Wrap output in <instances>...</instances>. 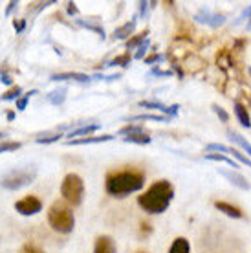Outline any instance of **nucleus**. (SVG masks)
Instances as JSON below:
<instances>
[{
	"label": "nucleus",
	"mask_w": 251,
	"mask_h": 253,
	"mask_svg": "<svg viewBox=\"0 0 251 253\" xmlns=\"http://www.w3.org/2000/svg\"><path fill=\"white\" fill-rule=\"evenodd\" d=\"M172 198H174L172 184L169 180H158L145 191L143 195L138 196V204L149 215H160V213H165L169 209Z\"/></svg>",
	"instance_id": "obj_1"
},
{
	"label": "nucleus",
	"mask_w": 251,
	"mask_h": 253,
	"mask_svg": "<svg viewBox=\"0 0 251 253\" xmlns=\"http://www.w3.org/2000/svg\"><path fill=\"white\" fill-rule=\"evenodd\" d=\"M136 30V20H128L126 24L120 26L116 32H114V39H128Z\"/></svg>",
	"instance_id": "obj_16"
},
{
	"label": "nucleus",
	"mask_w": 251,
	"mask_h": 253,
	"mask_svg": "<svg viewBox=\"0 0 251 253\" xmlns=\"http://www.w3.org/2000/svg\"><path fill=\"white\" fill-rule=\"evenodd\" d=\"M139 107L145 108H154V110H160L162 114H165L167 118H172V116L178 114V105H172V107H165L164 103L160 101H139Z\"/></svg>",
	"instance_id": "obj_9"
},
{
	"label": "nucleus",
	"mask_w": 251,
	"mask_h": 253,
	"mask_svg": "<svg viewBox=\"0 0 251 253\" xmlns=\"http://www.w3.org/2000/svg\"><path fill=\"white\" fill-rule=\"evenodd\" d=\"M20 94H22V88L20 86H13V88H9L7 92H4V94L0 95V99L2 101H17L20 97Z\"/></svg>",
	"instance_id": "obj_22"
},
{
	"label": "nucleus",
	"mask_w": 251,
	"mask_h": 253,
	"mask_svg": "<svg viewBox=\"0 0 251 253\" xmlns=\"http://www.w3.org/2000/svg\"><path fill=\"white\" fill-rule=\"evenodd\" d=\"M213 110H214V114L218 116V118L224 121V123H227V121H229V114H227L224 108H220L218 105H213Z\"/></svg>",
	"instance_id": "obj_30"
},
{
	"label": "nucleus",
	"mask_w": 251,
	"mask_h": 253,
	"mask_svg": "<svg viewBox=\"0 0 251 253\" xmlns=\"http://www.w3.org/2000/svg\"><path fill=\"white\" fill-rule=\"evenodd\" d=\"M145 178L138 171H118L110 172L105 182V189L110 196L116 198H125V196L143 189Z\"/></svg>",
	"instance_id": "obj_2"
},
{
	"label": "nucleus",
	"mask_w": 251,
	"mask_h": 253,
	"mask_svg": "<svg viewBox=\"0 0 251 253\" xmlns=\"http://www.w3.org/2000/svg\"><path fill=\"white\" fill-rule=\"evenodd\" d=\"M64 99H66V88L53 90V92L48 94V101L53 103V105H63Z\"/></svg>",
	"instance_id": "obj_21"
},
{
	"label": "nucleus",
	"mask_w": 251,
	"mask_h": 253,
	"mask_svg": "<svg viewBox=\"0 0 251 253\" xmlns=\"http://www.w3.org/2000/svg\"><path fill=\"white\" fill-rule=\"evenodd\" d=\"M195 20H196V22H200V24L211 26V28H220V26L226 22V17H224V15H220V13L211 11V9L202 7L200 11L196 13Z\"/></svg>",
	"instance_id": "obj_7"
},
{
	"label": "nucleus",
	"mask_w": 251,
	"mask_h": 253,
	"mask_svg": "<svg viewBox=\"0 0 251 253\" xmlns=\"http://www.w3.org/2000/svg\"><path fill=\"white\" fill-rule=\"evenodd\" d=\"M99 128V125L97 123H92V125H83L79 126V128H76V130H72V132L68 134V138H77V136H90L92 132H95Z\"/></svg>",
	"instance_id": "obj_17"
},
{
	"label": "nucleus",
	"mask_w": 251,
	"mask_h": 253,
	"mask_svg": "<svg viewBox=\"0 0 251 253\" xmlns=\"http://www.w3.org/2000/svg\"><path fill=\"white\" fill-rule=\"evenodd\" d=\"M206 160H213V162H222V164H227L231 165L233 169H237L239 165L235 164L229 156H224V154H218V152H209V154H206Z\"/></svg>",
	"instance_id": "obj_20"
},
{
	"label": "nucleus",
	"mask_w": 251,
	"mask_h": 253,
	"mask_svg": "<svg viewBox=\"0 0 251 253\" xmlns=\"http://www.w3.org/2000/svg\"><path fill=\"white\" fill-rule=\"evenodd\" d=\"M15 118V112H7V120H13Z\"/></svg>",
	"instance_id": "obj_39"
},
{
	"label": "nucleus",
	"mask_w": 251,
	"mask_h": 253,
	"mask_svg": "<svg viewBox=\"0 0 251 253\" xmlns=\"http://www.w3.org/2000/svg\"><path fill=\"white\" fill-rule=\"evenodd\" d=\"M63 134H53V136H50V138H37V143H53V141H57V139L61 138Z\"/></svg>",
	"instance_id": "obj_32"
},
{
	"label": "nucleus",
	"mask_w": 251,
	"mask_h": 253,
	"mask_svg": "<svg viewBox=\"0 0 251 253\" xmlns=\"http://www.w3.org/2000/svg\"><path fill=\"white\" fill-rule=\"evenodd\" d=\"M220 174H222V176H226L233 185H237V187H240V189H244V191H250L251 189L250 182H248V180H246V178L242 176V174H239V172L220 171Z\"/></svg>",
	"instance_id": "obj_12"
},
{
	"label": "nucleus",
	"mask_w": 251,
	"mask_h": 253,
	"mask_svg": "<svg viewBox=\"0 0 251 253\" xmlns=\"http://www.w3.org/2000/svg\"><path fill=\"white\" fill-rule=\"evenodd\" d=\"M13 7H17V2H9V4H7L6 15H9V13H11V11H13Z\"/></svg>",
	"instance_id": "obj_38"
},
{
	"label": "nucleus",
	"mask_w": 251,
	"mask_h": 253,
	"mask_svg": "<svg viewBox=\"0 0 251 253\" xmlns=\"http://www.w3.org/2000/svg\"><path fill=\"white\" fill-rule=\"evenodd\" d=\"M235 116H237V120L239 123L244 128H251V118H250V112H248V108L242 105V103H235Z\"/></svg>",
	"instance_id": "obj_13"
},
{
	"label": "nucleus",
	"mask_w": 251,
	"mask_h": 253,
	"mask_svg": "<svg viewBox=\"0 0 251 253\" xmlns=\"http://www.w3.org/2000/svg\"><path fill=\"white\" fill-rule=\"evenodd\" d=\"M147 35H149V30L141 32L138 35V37L128 39V41H126V48H128V50H132V48H138V46L141 44V42H145V41H147Z\"/></svg>",
	"instance_id": "obj_23"
},
{
	"label": "nucleus",
	"mask_w": 251,
	"mask_h": 253,
	"mask_svg": "<svg viewBox=\"0 0 251 253\" xmlns=\"http://www.w3.org/2000/svg\"><path fill=\"white\" fill-rule=\"evenodd\" d=\"M134 121H145V120H154V121H169L170 118L167 116H152V114H143V116H134Z\"/></svg>",
	"instance_id": "obj_27"
},
{
	"label": "nucleus",
	"mask_w": 251,
	"mask_h": 253,
	"mask_svg": "<svg viewBox=\"0 0 251 253\" xmlns=\"http://www.w3.org/2000/svg\"><path fill=\"white\" fill-rule=\"evenodd\" d=\"M33 94H37V92H35V90H32V92H28V94H24L22 97H19V99L15 101V107L19 108V110H24L26 105H28V101H30V97H32Z\"/></svg>",
	"instance_id": "obj_26"
},
{
	"label": "nucleus",
	"mask_w": 251,
	"mask_h": 253,
	"mask_svg": "<svg viewBox=\"0 0 251 253\" xmlns=\"http://www.w3.org/2000/svg\"><path fill=\"white\" fill-rule=\"evenodd\" d=\"M214 208L218 209L220 213H224V215L231 216V218H242V211L239 208H235L231 204L227 202H214Z\"/></svg>",
	"instance_id": "obj_14"
},
{
	"label": "nucleus",
	"mask_w": 251,
	"mask_h": 253,
	"mask_svg": "<svg viewBox=\"0 0 251 253\" xmlns=\"http://www.w3.org/2000/svg\"><path fill=\"white\" fill-rule=\"evenodd\" d=\"M48 224L57 233H72L76 228V216L74 211L70 209L68 204L64 202H53L48 209Z\"/></svg>",
	"instance_id": "obj_3"
},
{
	"label": "nucleus",
	"mask_w": 251,
	"mask_h": 253,
	"mask_svg": "<svg viewBox=\"0 0 251 253\" xmlns=\"http://www.w3.org/2000/svg\"><path fill=\"white\" fill-rule=\"evenodd\" d=\"M24 26H26V22L24 20H13V28H15V30H17V32H22V30H24Z\"/></svg>",
	"instance_id": "obj_33"
},
{
	"label": "nucleus",
	"mask_w": 251,
	"mask_h": 253,
	"mask_svg": "<svg viewBox=\"0 0 251 253\" xmlns=\"http://www.w3.org/2000/svg\"><path fill=\"white\" fill-rule=\"evenodd\" d=\"M149 50V41H145V42H141V44L138 46V51H136V55L134 57L136 59H141L145 55V51Z\"/></svg>",
	"instance_id": "obj_31"
},
{
	"label": "nucleus",
	"mask_w": 251,
	"mask_h": 253,
	"mask_svg": "<svg viewBox=\"0 0 251 253\" xmlns=\"http://www.w3.org/2000/svg\"><path fill=\"white\" fill-rule=\"evenodd\" d=\"M4 136H6V134H4V132H0V138H4Z\"/></svg>",
	"instance_id": "obj_40"
},
{
	"label": "nucleus",
	"mask_w": 251,
	"mask_h": 253,
	"mask_svg": "<svg viewBox=\"0 0 251 253\" xmlns=\"http://www.w3.org/2000/svg\"><path fill=\"white\" fill-rule=\"evenodd\" d=\"M15 209H17V213H20V215L33 216L37 215L39 211H42V202H41V198L30 195L20 198L19 202H15Z\"/></svg>",
	"instance_id": "obj_6"
},
{
	"label": "nucleus",
	"mask_w": 251,
	"mask_h": 253,
	"mask_svg": "<svg viewBox=\"0 0 251 253\" xmlns=\"http://www.w3.org/2000/svg\"><path fill=\"white\" fill-rule=\"evenodd\" d=\"M128 61H130V55H128V53H125V55H120V57H116L114 61H110V64H108V66H126V64H128Z\"/></svg>",
	"instance_id": "obj_29"
},
{
	"label": "nucleus",
	"mask_w": 251,
	"mask_h": 253,
	"mask_svg": "<svg viewBox=\"0 0 251 253\" xmlns=\"http://www.w3.org/2000/svg\"><path fill=\"white\" fill-rule=\"evenodd\" d=\"M61 196L64 198V202L68 206H81L83 196H84V182L83 178L76 172H68L63 178V184H61Z\"/></svg>",
	"instance_id": "obj_4"
},
{
	"label": "nucleus",
	"mask_w": 251,
	"mask_h": 253,
	"mask_svg": "<svg viewBox=\"0 0 251 253\" xmlns=\"http://www.w3.org/2000/svg\"><path fill=\"white\" fill-rule=\"evenodd\" d=\"M250 76H251V66H250Z\"/></svg>",
	"instance_id": "obj_41"
},
{
	"label": "nucleus",
	"mask_w": 251,
	"mask_h": 253,
	"mask_svg": "<svg viewBox=\"0 0 251 253\" xmlns=\"http://www.w3.org/2000/svg\"><path fill=\"white\" fill-rule=\"evenodd\" d=\"M94 253H116V242L108 235H101L95 239Z\"/></svg>",
	"instance_id": "obj_8"
},
{
	"label": "nucleus",
	"mask_w": 251,
	"mask_h": 253,
	"mask_svg": "<svg viewBox=\"0 0 251 253\" xmlns=\"http://www.w3.org/2000/svg\"><path fill=\"white\" fill-rule=\"evenodd\" d=\"M244 17H248V24H246V30H248V32H251V7H248V9H246Z\"/></svg>",
	"instance_id": "obj_34"
},
{
	"label": "nucleus",
	"mask_w": 251,
	"mask_h": 253,
	"mask_svg": "<svg viewBox=\"0 0 251 253\" xmlns=\"http://www.w3.org/2000/svg\"><path fill=\"white\" fill-rule=\"evenodd\" d=\"M37 178V171L33 167H26V169H15V171L7 172L6 176L0 180V185L4 189L17 191L22 189L26 185L33 184V180Z\"/></svg>",
	"instance_id": "obj_5"
},
{
	"label": "nucleus",
	"mask_w": 251,
	"mask_h": 253,
	"mask_svg": "<svg viewBox=\"0 0 251 253\" xmlns=\"http://www.w3.org/2000/svg\"><path fill=\"white\" fill-rule=\"evenodd\" d=\"M51 81H76V83H88L90 76L86 74H79V72H63V74H53Z\"/></svg>",
	"instance_id": "obj_10"
},
{
	"label": "nucleus",
	"mask_w": 251,
	"mask_h": 253,
	"mask_svg": "<svg viewBox=\"0 0 251 253\" xmlns=\"http://www.w3.org/2000/svg\"><path fill=\"white\" fill-rule=\"evenodd\" d=\"M17 149H20L19 141H0V154H2V152L17 151Z\"/></svg>",
	"instance_id": "obj_25"
},
{
	"label": "nucleus",
	"mask_w": 251,
	"mask_h": 253,
	"mask_svg": "<svg viewBox=\"0 0 251 253\" xmlns=\"http://www.w3.org/2000/svg\"><path fill=\"white\" fill-rule=\"evenodd\" d=\"M162 55H160V53H156V55H152V57H149L147 59V64H152V63H156V61H162Z\"/></svg>",
	"instance_id": "obj_35"
},
{
	"label": "nucleus",
	"mask_w": 251,
	"mask_h": 253,
	"mask_svg": "<svg viewBox=\"0 0 251 253\" xmlns=\"http://www.w3.org/2000/svg\"><path fill=\"white\" fill-rule=\"evenodd\" d=\"M229 138H231V141H235L239 147H242V149H244V151L251 156V143L244 138V136H240L239 132H233V130H229Z\"/></svg>",
	"instance_id": "obj_18"
},
{
	"label": "nucleus",
	"mask_w": 251,
	"mask_h": 253,
	"mask_svg": "<svg viewBox=\"0 0 251 253\" xmlns=\"http://www.w3.org/2000/svg\"><path fill=\"white\" fill-rule=\"evenodd\" d=\"M68 13H70V15H77V7H76V4H72V2H68Z\"/></svg>",
	"instance_id": "obj_37"
},
{
	"label": "nucleus",
	"mask_w": 251,
	"mask_h": 253,
	"mask_svg": "<svg viewBox=\"0 0 251 253\" xmlns=\"http://www.w3.org/2000/svg\"><path fill=\"white\" fill-rule=\"evenodd\" d=\"M114 136L110 134H103V136H86V138H74L68 139L66 145H88V143H103V141H110Z\"/></svg>",
	"instance_id": "obj_11"
},
{
	"label": "nucleus",
	"mask_w": 251,
	"mask_h": 253,
	"mask_svg": "<svg viewBox=\"0 0 251 253\" xmlns=\"http://www.w3.org/2000/svg\"><path fill=\"white\" fill-rule=\"evenodd\" d=\"M143 126H139V125H126L123 126L120 130L121 136H130V134H143Z\"/></svg>",
	"instance_id": "obj_24"
},
{
	"label": "nucleus",
	"mask_w": 251,
	"mask_h": 253,
	"mask_svg": "<svg viewBox=\"0 0 251 253\" xmlns=\"http://www.w3.org/2000/svg\"><path fill=\"white\" fill-rule=\"evenodd\" d=\"M139 253H145V252H139Z\"/></svg>",
	"instance_id": "obj_42"
},
{
	"label": "nucleus",
	"mask_w": 251,
	"mask_h": 253,
	"mask_svg": "<svg viewBox=\"0 0 251 253\" xmlns=\"http://www.w3.org/2000/svg\"><path fill=\"white\" fill-rule=\"evenodd\" d=\"M0 79H2L4 84H11V77L7 76V74H0Z\"/></svg>",
	"instance_id": "obj_36"
},
{
	"label": "nucleus",
	"mask_w": 251,
	"mask_h": 253,
	"mask_svg": "<svg viewBox=\"0 0 251 253\" xmlns=\"http://www.w3.org/2000/svg\"><path fill=\"white\" fill-rule=\"evenodd\" d=\"M126 143H138V145H147V143H151V136L147 132L143 134H130V136H126L123 138Z\"/></svg>",
	"instance_id": "obj_19"
},
{
	"label": "nucleus",
	"mask_w": 251,
	"mask_h": 253,
	"mask_svg": "<svg viewBox=\"0 0 251 253\" xmlns=\"http://www.w3.org/2000/svg\"><path fill=\"white\" fill-rule=\"evenodd\" d=\"M169 253H191V244H189V241L185 237H178L170 244Z\"/></svg>",
	"instance_id": "obj_15"
},
{
	"label": "nucleus",
	"mask_w": 251,
	"mask_h": 253,
	"mask_svg": "<svg viewBox=\"0 0 251 253\" xmlns=\"http://www.w3.org/2000/svg\"><path fill=\"white\" fill-rule=\"evenodd\" d=\"M19 253H44V250L39 248L37 244H33V242H28V244H24V246L20 248Z\"/></svg>",
	"instance_id": "obj_28"
}]
</instances>
